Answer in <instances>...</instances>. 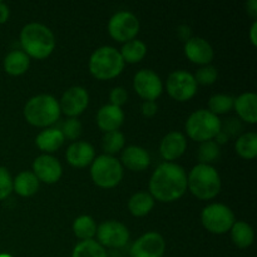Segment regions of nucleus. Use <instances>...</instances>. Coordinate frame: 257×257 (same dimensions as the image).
Segmentation results:
<instances>
[{"instance_id": "nucleus-1", "label": "nucleus", "mask_w": 257, "mask_h": 257, "mask_svg": "<svg viewBox=\"0 0 257 257\" xmlns=\"http://www.w3.org/2000/svg\"><path fill=\"white\" fill-rule=\"evenodd\" d=\"M186 190L187 175L185 170L176 163H162L151 177V196L160 202H173L182 197Z\"/></svg>"}, {"instance_id": "nucleus-2", "label": "nucleus", "mask_w": 257, "mask_h": 257, "mask_svg": "<svg viewBox=\"0 0 257 257\" xmlns=\"http://www.w3.org/2000/svg\"><path fill=\"white\" fill-rule=\"evenodd\" d=\"M20 44L28 57L45 59L55 48V38L52 30L39 23H29L20 33Z\"/></svg>"}, {"instance_id": "nucleus-3", "label": "nucleus", "mask_w": 257, "mask_h": 257, "mask_svg": "<svg viewBox=\"0 0 257 257\" xmlns=\"http://www.w3.org/2000/svg\"><path fill=\"white\" fill-rule=\"evenodd\" d=\"M187 187L191 193L200 200H211L216 197L221 190L220 175L211 165L198 163L188 175Z\"/></svg>"}, {"instance_id": "nucleus-4", "label": "nucleus", "mask_w": 257, "mask_h": 257, "mask_svg": "<svg viewBox=\"0 0 257 257\" xmlns=\"http://www.w3.org/2000/svg\"><path fill=\"white\" fill-rule=\"evenodd\" d=\"M60 115L59 103L49 94H39L30 98L24 107V117L35 127H48Z\"/></svg>"}, {"instance_id": "nucleus-5", "label": "nucleus", "mask_w": 257, "mask_h": 257, "mask_svg": "<svg viewBox=\"0 0 257 257\" xmlns=\"http://www.w3.org/2000/svg\"><path fill=\"white\" fill-rule=\"evenodd\" d=\"M124 68L122 55L113 47H100L90 55L89 70L93 77L108 80L118 77Z\"/></svg>"}, {"instance_id": "nucleus-6", "label": "nucleus", "mask_w": 257, "mask_h": 257, "mask_svg": "<svg viewBox=\"0 0 257 257\" xmlns=\"http://www.w3.org/2000/svg\"><path fill=\"white\" fill-rule=\"evenodd\" d=\"M222 130V123L217 115L207 109H198L188 117L186 131L190 138L196 142L212 141Z\"/></svg>"}, {"instance_id": "nucleus-7", "label": "nucleus", "mask_w": 257, "mask_h": 257, "mask_svg": "<svg viewBox=\"0 0 257 257\" xmlns=\"http://www.w3.org/2000/svg\"><path fill=\"white\" fill-rule=\"evenodd\" d=\"M93 182L102 188H113L122 181L123 168L113 156L102 155L94 158L90 168Z\"/></svg>"}, {"instance_id": "nucleus-8", "label": "nucleus", "mask_w": 257, "mask_h": 257, "mask_svg": "<svg viewBox=\"0 0 257 257\" xmlns=\"http://www.w3.org/2000/svg\"><path fill=\"white\" fill-rule=\"evenodd\" d=\"M201 221L207 231L216 235H222L231 230L235 223V215L227 206L212 203L203 208Z\"/></svg>"}, {"instance_id": "nucleus-9", "label": "nucleus", "mask_w": 257, "mask_h": 257, "mask_svg": "<svg viewBox=\"0 0 257 257\" xmlns=\"http://www.w3.org/2000/svg\"><path fill=\"white\" fill-rule=\"evenodd\" d=\"M108 32L114 40L127 43L135 39L140 32V22L131 12H118L108 23Z\"/></svg>"}, {"instance_id": "nucleus-10", "label": "nucleus", "mask_w": 257, "mask_h": 257, "mask_svg": "<svg viewBox=\"0 0 257 257\" xmlns=\"http://www.w3.org/2000/svg\"><path fill=\"white\" fill-rule=\"evenodd\" d=\"M167 92L178 102L190 100L197 92V83L191 73L186 70H176L167 79Z\"/></svg>"}, {"instance_id": "nucleus-11", "label": "nucleus", "mask_w": 257, "mask_h": 257, "mask_svg": "<svg viewBox=\"0 0 257 257\" xmlns=\"http://www.w3.org/2000/svg\"><path fill=\"white\" fill-rule=\"evenodd\" d=\"M97 237L99 245L110 248H119L127 245L130 240V231L118 221H105L97 228Z\"/></svg>"}, {"instance_id": "nucleus-12", "label": "nucleus", "mask_w": 257, "mask_h": 257, "mask_svg": "<svg viewBox=\"0 0 257 257\" xmlns=\"http://www.w3.org/2000/svg\"><path fill=\"white\" fill-rule=\"evenodd\" d=\"M133 88L141 98L145 100H153V102L162 94L163 90L162 80L158 77L157 73L151 69H142L135 75Z\"/></svg>"}, {"instance_id": "nucleus-13", "label": "nucleus", "mask_w": 257, "mask_h": 257, "mask_svg": "<svg viewBox=\"0 0 257 257\" xmlns=\"http://www.w3.org/2000/svg\"><path fill=\"white\" fill-rule=\"evenodd\" d=\"M166 242L158 232H147L141 236L131 248L132 257H162Z\"/></svg>"}, {"instance_id": "nucleus-14", "label": "nucleus", "mask_w": 257, "mask_h": 257, "mask_svg": "<svg viewBox=\"0 0 257 257\" xmlns=\"http://www.w3.org/2000/svg\"><path fill=\"white\" fill-rule=\"evenodd\" d=\"M89 103V95L83 87H72L65 90L60 99L59 108L60 112L70 118L82 114Z\"/></svg>"}, {"instance_id": "nucleus-15", "label": "nucleus", "mask_w": 257, "mask_h": 257, "mask_svg": "<svg viewBox=\"0 0 257 257\" xmlns=\"http://www.w3.org/2000/svg\"><path fill=\"white\" fill-rule=\"evenodd\" d=\"M33 171L39 182L42 181L48 185L58 182L59 178L62 177L63 172L59 161L48 155H43L35 158L34 163H33Z\"/></svg>"}, {"instance_id": "nucleus-16", "label": "nucleus", "mask_w": 257, "mask_h": 257, "mask_svg": "<svg viewBox=\"0 0 257 257\" xmlns=\"http://www.w3.org/2000/svg\"><path fill=\"white\" fill-rule=\"evenodd\" d=\"M185 54L191 62L201 65H207L213 59L212 47L200 37H192L185 43Z\"/></svg>"}, {"instance_id": "nucleus-17", "label": "nucleus", "mask_w": 257, "mask_h": 257, "mask_svg": "<svg viewBox=\"0 0 257 257\" xmlns=\"http://www.w3.org/2000/svg\"><path fill=\"white\" fill-rule=\"evenodd\" d=\"M187 148V141L181 132H170L163 137L160 151L165 160L175 161L185 153Z\"/></svg>"}, {"instance_id": "nucleus-18", "label": "nucleus", "mask_w": 257, "mask_h": 257, "mask_svg": "<svg viewBox=\"0 0 257 257\" xmlns=\"http://www.w3.org/2000/svg\"><path fill=\"white\" fill-rule=\"evenodd\" d=\"M94 148L88 142H74L68 147L65 157L69 165L77 168L89 166L94 161Z\"/></svg>"}, {"instance_id": "nucleus-19", "label": "nucleus", "mask_w": 257, "mask_h": 257, "mask_svg": "<svg viewBox=\"0 0 257 257\" xmlns=\"http://www.w3.org/2000/svg\"><path fill=\"white\" fill-rule=\"evenodd\" d=\"M124 120V113L122 108L115 107L113 104H105L98 110L97 113V124L102 131L112 132L118 131Z\"/></svg>"}, {"instance_id": "nucleus-20", "label": "nucleus", "mask_w": 257, "mask_h": 257, "mask_svg": "<svg viewBox=\"0 0 257 257\" xmlns=\"http://www.w3.org/2000/svg\"><path fill=\"white\" fill-rule=\"evenodd\" d=\"M122 163L131 171L141 172L151 165V157L147 151L138 146H130L122 153Z\"/></svg>"}, {"instance_id": "nucleus-21", "label": "nucleus", "mask_w": 257, "mask_h": 257, "mask_svg": "<svg viewBox=\"0 0 257 257\" xmlns=\"http://www.w3.org/2000/svg\"><path fill=\"white\" fill-rule=\"evenodd\" d=\"M233 107L242 120L251 124L257 122V95L255 93L241 94L233 100Z\"/></svg>"}, {"instance_id": "nucleus-22", "label": "nucleus", "mask_w": 257, "mask_h": 257, "mask_svg": "<svg viewBox=\"0 0 257 257\" xmlns=\"http://www.w3.org/2000/svg\"><path fill=\"white\" fill-rule=\"evenodd\" d=\"M64 136H63L62 131L57 130V128H47V130L42 131L39 135L37 136V143L38 148L43 152L53 153L57 150H59L64 143Z\"/></svg>"}, {"instance_id": "nucleus-23", "label": "nucleus", "mask_w": 257, "mask_h": 257, "mask_svg": "<svg viewBox=\"0 0 257 257\" xmlns=\"http://www.w3.org/2000/svg\"><path fill=\"white\" fill-rule=\"evenodd\" d=\"M39 180L32 171H23L13 180V190L22 197H30L37 193Z\"/></svg>"}, {"instance_id": "nucleus-24", "label": "nucleus", "mask_w": 257, "mask_h": 257, "mask_svg": "<svg viewBox=\"0 0 257 257\" xmlns=\"http://www.w3.org/2000/svg\"><path fill=\"white\" fill-rule=\"evenodd\" d=\"M30 58L23 50H12L4 59V69L10 75H22L29 69Z\"/></svg>"}, {"instance_id": "nucleus-25", "label": "nucleus", "mask_w": 257, "mask_h": 257, "mask_svg": "<svg viewBox=\"0 0 257 257\" xmlns=\"http://www.w3.org/2000/svg\"><path fill=\"white\" fill-rule=\"evenodd\" d=\"M153 207H155V198L147 192L135 193L128 202V210L136 217L148 215Z\"/></svg>"}, {"instance_id": "nucleus-26", "label": "nucleus", "mask_w": 257, "mask_h": 257, "mask_svg": "<svg viewBox=\"0 0 257 257\" xmlns=\"http://www.w3.org/2000/svg\"><path fill=\"white\" fill-rule=\"evenodd\" d=\"M230 231L233 243L240 248L250 247L255 240L252 227L243 221H235Z\"/></svg>"}, {"instance_id": "nucleus-27", "label": "nucleus", "mask_w": 257, "mask_h": 257, "mask_svg": "<svg viewBox=\"0 0 257 257\" xmlns=\"http://www.w3.org/2000/svg\"><path fill=\"white\" fill-rule=\"evenodd\" d=\"M119 53L122 55L123 62L135 64V63L141 62L146 57V54H147V47L141 40L132 39L130 42L124 43V45H123L122 50Z\"/></svg>"}, {"instance_id": "nucleus-28", "label": "nucleus", "mask_w": 257, "mask_h": 257, "mask_svg": "<svg viewBox=\"0 0 257 257\" xmlns=\"http://www.w3.org/2000/svg\"><path fill=\"white\" fill-rule=\"evenodd\" d=\"M236 152L245 160H253L257 156V135L247 132L241 135L236 141Z\"/></svg>"}, {"instance_id": "nucleus-29", "label": "nucleus", "mask_w": 257, "mask_h": 257, "mask_svg": "<svg viewBox=\"0 0 257 257\" xmlns=\"http://www.w3.org/2000/svg\"><path fill=\"white\" fill-rule=\"evenodd\" d=\"M73 231H74V235L82 241L93 240L97 233V225L90 216L84 215L75 218L73 223Z\"/></svg>"}, {"instance_id": "nucleus-30", "label": "nucleus", "mask_w": 257, "mask_h": 257, "mask_svg": "<svg viewBox=\"0 0 257 257\" xmlns=\"http://www.w3.org/2000/svg\"><path fill=\"white\" fill-rule=\"evenodd\" d=\"M72 257H107L104 247L94 240L80 241L73 250Z\"/></svg>"}, {"instance_id": "nucleus-31", "label": "nucleus", "mask_w": 257, "mask_h": 257, "mask_svg": "<svg viewBox=\"0 0 257 257\" xmlns=\"http://www.w3.org/2000/svg\"><path fill=\"white\" fill-rule=\"evenodd\" d=\"M124 136L119 131H112L107 132L103 137L102 147L107 152L108 156H112L118 153L124 147Z\"/></svg>"}, {"instance_id": "nucleus-32", "label": "nucleus", "mask_w": 257, "mask_h": 257, "mask_svg": "<svg viewBox=\"0 0 257 257\" xmlns=\"http://www.w3.org/2000/svg\"><path fill=\"white\" fill-rule=\"evenodd\" d=\"M201 165H210L220 157V146L215 141H206L201 143L197 152Z\"/></svg>"}, {"instance_id": "nucleus-33", "label": "nucleus", "mask_w": 257, "mask_h": 257, "mask_svg": "<svg viewBox=\"0 0 257 257\" xmlns=\"http://www.w3.org/2000/svg\"><path fill=\"white\" fill-rule=\"evenodd\" d=\"M233 98L227 94L212 95L208 100V109L215 115L225 114L233 108Z\"/></svg>"}, {"instance_id": "nucleus-34", "label": "nucleus", "mask_w": 257, "mask_h": 257, "mask_svg": "<svg viewBox=\"0 0 257 257\" xmlns=\"http://www.w3.org/2000/svg\"><path fill=\"white\" fill-rule=\"evenodd\" d=\"M193 78H195L197 84L211 85L216 82V79H217V70H216L215 67L206 65V67L200 68V69L196 72V74L193 75Z\"/></svg>"}, {"instance_id": "nucleus-35", "label": "nucleus", "mask_w": 257, "mask_h": 257, "mask_svg": "<svg viewBox=\"0 0 257 257\" xmlns=\"http://www.w3.org/2000/svg\"><path fill=\"white\" fill-rule=\"evenodd\" d=\"M82 123H80L77 118H69V119L65 120V123L63 124L62 133L63 136H64V138L74 141L82 135Z\"/></svg>"}, {"instance_id": "nucleus-36", "label": "nucleus", "mask_w": 257, "mask_h": 257, "mask_svg": "<svg viewBox=\"0 0 257 257\" xmlns=\"http://www.w3.org/2000/svg\"><path fill=\"white\" fill-rule=\"evenodd\" d=\"M13 191V180L7 168L0 167V201L5 200Z\"/></svg>"}, {"instance_id": "nucleus-37", "label": "nucleus", "mask_w": 257, "mask_h": 257, "mask_svg": "<svg viewBox=\"0 0 257 257\" xmlns=\"http://www.w3.org/2000/svg\"><path fill=\"white\" fill-rule=\"evenodd\" d=\"M109 99H110V104L120 108L123 104L127 103V99H128L127 90L122 87H115L114 89L110 92Z\"/></svg>"}, {"instance_id": "nucleus-38", "label": "nucleus", "mask_w": 257, "mask_h": 257, "mask_svg": "<svg viewBox=\"0 0 257 257\" xmlns=\"http://www.w3.org/2000/svg\"><path fill=\"white\" fill-rule=\"evenodd\" d=\"M241 130H242V125H241L240 120L236 119V118H231V119H228L227 122L225 123V127L221 131L228 137V136L238 135V133L241 132Z\"/></svg>"}, {"instance_id": "nucleus-39", "label": "nucleus", "mask_w": 257, "mask_h": 257, "mask_svg": "<svg viewBox=\"0 0 257 257\" xmlns=\"http://www.w3.org/2000/svg\"><path fill=\"white\" fill-rule=\"evenodd\" d=\"M158 107L153 100H145L142 104V113L145 117H153L157 113Z\"/></svg>"}, {"instance_id": "nucleus-40", "label": "nucleus", "mask_w": 257, "mask_h": 257, "mask_svg": "<svg viewBox=\"0 0 257 257\" xmlns=\"http://www.w3.org/2000/svg\"><path fill=\"white\" fill-rule=\"evenodd\" d=\"M177 35L181 40L183 42H187L188 39H191V29L187 25H181V27L177 28Z\"/></svg>"}, {"instance_id": "nucleus-41", "label": "nucleus", "mask_w": 257, "mask_h": 257, "mask_svg": "<svg viewBox=\"0 0 257 257\" xmlns=\"http://www.w3.org/2000/svg\"><path fill=\"white\" fill-rule=\"evenodd\" d=\"M9 8L4 3H0V24H4L9 19Z\"/></svg>"}, {"instance_id": "nucleus-42", "label": "nucleus", "mask_w": 257, "mask_h": 257, "mask_svg": "<svg viewBox=\"0 0 257 257\" xmlns=\"http://www.w3.org/2000/svg\"><path fill=\"white\" fill-rule=\"evenodd\" d=\"M246 8H247V13L251 15L252 18L257 17V2L256 0H250L246 4Z\"/></svg>"}, {"instance_id": "nucleus-43", "label": "nucleus", "mask_w": 257, "mask_h": 257, "mask_svg": "<svg viewBox=\"0 0 257 257\" xmlns=\"http://www.w3.org/2000/svg\"><path fill=\"white\" fill-rule=\"evenodd\" d=\"M256 32H257V23L255 22L252 24V27H251V30H250V38H251V43H252L253 45H257V38H256Z\"/></svg>"}, {"instance_id": "nucleus-44", "label": "nucleus", "mask_w": 257, "mask_h": 257, "mask_svg": "<svg viewBox=\"0 0 257 257\" xmlns=\"http://www.w3.org/2000/svg\"><path fill=\"white\" fill-rule=\"evenodd\" d=\"M215 140H216V143H217V145L220 146V145H223V143H226V142H227L228 137H227V136L225 135V133L222 132V131H221V132L218 133L217 136H216V137H215Z\"/></svg>"}, {"instance_id": "nucleus-45", "label": "nucleus", "mask_w": 257, "mask_h": 257, "mask_svg": "<svg viewBox=\"0 0 257 257\" xmlns=\"http://www.w3.org/2000/svg\"><path fill=\"white\" fill-rule=\"evenodd\" d=\"M0 257H12V256L8 255V253H0Z\"/></svg>"}]
</instances>
